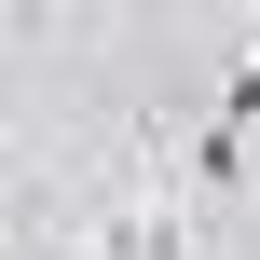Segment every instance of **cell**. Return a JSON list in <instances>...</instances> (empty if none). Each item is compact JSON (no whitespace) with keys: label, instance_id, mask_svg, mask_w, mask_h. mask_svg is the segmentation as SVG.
<instances>
[{"label":"cell","instance_id":"obj_1","mask_svg":"<svg viewBox=\"0 0 260 260\" xmlns=\"http://www.w3.org/2000/svg\"><path fill=\"white\" fill-rule=\"evenodd\" d=\"M178 165H192V192H233V178H247V123H206Z\"/></svg>","mask_w":260,"mask_h":260},{"label":"cell","instance_id":"obj_2","mask_svg":"<svg viewBox=\"0 0 260 260\" xmlns=\"http://www.w3.org/2000/svg\"><path fill=\"white\" fill-rule=\"evenodd\" d=\"M219 123H247V137H260V27H247V55H233V96H219Z\"/></svg>","mask_w":260,"mask_h":260}]
</instances>
